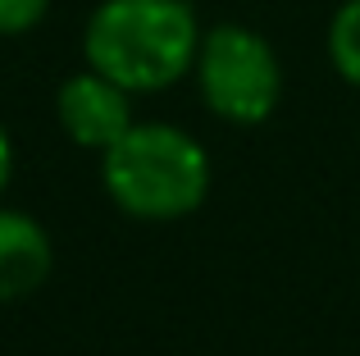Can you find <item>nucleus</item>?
Returning <instances> with one entry per match:
<instances>
[{"label":"nucleus","mask_w":360,"mask_h":356,"mask_svg":"<svg viewBox=\"0 0 360 356\" xmlns=\"http://www.w3.org/2000/svg\"><path fill=\"white\" fill-rule=\"evenodd\" d=\"M55 247L37 215L0 205V302H23L51 279Z\"/></svg>","instance_id":"5"},{"label":"nucleus","mask_w":360,"mask_h":356,"mask_svg":"<svg viewBox=\"0 0 360 356\" xmlns=\"http://www.w3.org/2000/svg\"><path fill=\"white\" fill-rule=\"evenodd\" d=\"M9 178H14V137H9V128L0 124V196H5Z\"/></svg>","instance_id":"8"},{"label":"nucleus","mask_w":360,"mask_h":356,"mask_svg":"<svg viewBox=\"0 0 360 356\" xmlns=\"http://www.w3.org/2000/svg\"><path fill=\"white\" fill-rule=\"evenodd\" d=\"M324 46H328V64L338 69V78L360 91V0H342L333 9Z\"/></svg>","instance_id":"6"},{"label":"nucleus","mask_w":360,"mask_h":356,"mask_svg":"<svg viewBox=\"0 0 360 356\" xmlns=\"http://www.w3.org/2000/svg\"><path fill=\"white\" fill-rule=\"evenodd\" d=\"M201 32L192 0H101L82 23V60L132 96H155L192 73Z\"/></svg>","instance_id":"1"},{"label":"nucleus","mask_w":360,"mask_h":356,"mask_svg":"<svg viewBox=\"0 0 360 356\" xmlns=\"http://www.w3.org/2000/svg\"><path fill=\"white\" fill-rule=\"evenodd\" d=\"M201 106L233 128H255L283 101V60L269 37L246 23H210L192 64Z\"/></svg>","instance_id":"3"},{"label":"nucleus","mask_w":360,"mask_h":356,"mask_svg":"<svg viewBox=\"0 0 360 356\" xmlns=\"http://www.w3.org/2000/svg\"><path fill=\"white\" fill-rule=\"evenodd\" d=\"M210 151L187 128L137 119L110 151H101V187L123 215L146 224L187 220L210 196Z\"/></svg>","instance_id":"2"},{"label":"nucleus","mask_w":360,"mask_h":356,"mask_svg":"<svg viewBox=\"0 0 360 356\" xmlns=\"http://www.w3.org/2000/svg\"><path fill=\"white\" fill-rule=\"evenodd\" d=\"M51 0H0V37H23L46 23Z\"/></svg>","instance_id":"7"},{"label":"nucleus","mask_w":360,"mask_h":356,"mask_svg":"<svg viewBox=\"0 0 360 356\" xmlns=\"http://www.w3.org/2000/svg\"><path fill=\"white\" fill-rule=\"evenodd\" d=\"M55 124L82 151H110L132 124H137V110H132V91L110 82L96 69H78L60 82L55 91Z\"/></svg>","instance_id":"4"}]
</instances>
